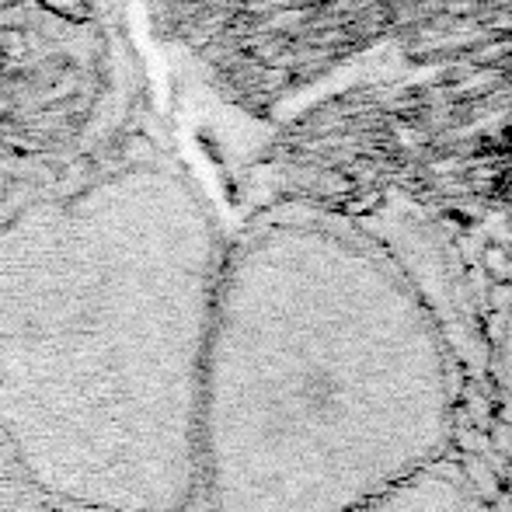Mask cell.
Returning a JSON list of instances; mask_svg holds the SVG:
<instances>
[{
  "label": "cell",
  "mask_w": 512,
  "mask_h": 512,
  "mask_svg": "<svg viewBox=\"0 0 512 512\" xmlns=\"http://www.w3.org/2000/svg\"><path fill=\"white\" fill-rule=\"evenodd\" d=\"M25 49H28V35L21 28H0V53L18 60V56H25Z\"/></svg>",
  "instance_id": "6"
},
{
  "label": "cell",
  "mask_w": 512,
  "mask_h": 512,
  "mask_svg": "<svg viewBox=\"0 0 512 512\" xmlns=\"http://www.w3.org/2000/svg\"><path fill=\"white\" fill-rule=\"evenodd\" d=\"M49 14L67 21H88V0H39Z\"/></svg>",
  "instance_id": "5"
},
{
  "label": "cell",
  "mask_w": 512,
  "mask_h": 512,
  "mask_svg": "<svg viewBox=\"0 0 512 512\" xmlns=\"http://www.w3.org/2000/svg\"><path fill=\"white\" fill-rule=\"evenodd\" d=\"M450 324L408 265L338 216L227 244L199 401L206 512H359L460 450Z\"/></svg>",
  "instance_id": "2"
},
{
  "label": "cell",
  "mask_w": 512,
  "mask_h": 512,
  "mask_svg": "<svg viewBox=\"0 0 512 512\" xmlns=\"http://www.w3.org/2000/svg\"><path fill=\"white\" fill-rule=\"evenodd\" d=\"M457 366L464 401L471 394L481 401L492 443L502 450V457L512 460V314H502L481 335L474 356L457 352Z\"/></svg>",
  "instance_id": "3"
},
{
  "label": "cell",
  "mask_w": 512,
  "mask_h": 512,
  "mask_svg": "<svg viewBox=\"0 0 512 512\" xmlns=\"http://www.w3.org/2000/svg\"><path fill=\"white\" fill-rule=\"evenodd\" d=\"M359 512H492L488 509V488L464 464V457L450 453L446 460L432 464L429 471L415 474L394 492L380 495L377 502Z\"/></svg>",
  "instance_id": "4"
},
{
  "label": "cell",
  "mask_w": 512,
  "mask_h": 512,
  "mask_svg": "<svg viewBox=\"0 0 512 512\" xmlns=\"http://www.w3.org/2000/svg\"><path fill=\"white\" fill-rule=\"evenodd\" d=\"M227 241L203 192L133 164L0 227V436L84 512L199 502V401Z\"/></svg>",
  "instance_id": "1"
},
{
  "label": "cell",
  "mask_w": 512,
  "mask_h": 512,
  "mask_svg": "<svg viewBox=\"0 0 512 512\" xmlns=\"http://www.w3.org/2000/svg\"><path fill=\"white\" fill-rule=\"evenodd\" d=\"M488 509H492V512H512V488H509L506 499H488Z\"/></svg>",
  "instance_id": "7"
}]
</instances>
